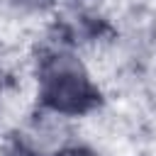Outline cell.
I'll use <instances>...</instances> for the list:
<instances>
[{"label":"cell","mask_w":156,"mask_h":156,"mask_svg":"<svg viewBox=\"0 0 156 156\" xmlns=\"http://www.w3.org/2000/svg\"><path fill=\"white\" fill-rule=\"evenodd\" d=\"M41 95L56 115L85 110L95 100L93 83L71 54H54L41 66Z\"/></svg>","instance_id":"1"},{"label":"cell","mask_w":156,"mask_h":156,"mask_svg":"<svg viewBox=\"0 0 156 156\" xmlns=\"http://www.w3.org/2000/svg\"><path fill=\"white\" fill-rule=\"evenodd\" d=\"M27 141L34 151L39 154H54L61 151L68 141V129L61 119V115H46L41 117L37 124H32V129L27 132Z\"/></svg>","instance_id":"2"}]
</instances>
